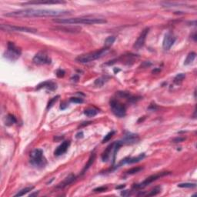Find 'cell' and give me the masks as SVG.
<instances>
[{"mask_svg":"<svg viewBox=\"0 0 197 197\" xmlns=\"http://www.w3.org/2000/svg\"><path fill=\"white\" fill-rule=\"evenodd\" d=\"M106 190H107L106 186H100V187H98V188H96V189H94L93 191L96 192H105Z\"/></svg>","mask_w":197,"mask_h":197,"instance_id":"cell-34","label":"cell"},{"mask_svg":"<svg viewBox=\"0 0 197 197\" xmlns=\"http://www.w3.org/2000/svg\"><path fill=\"white\" fill-rule=\"evenodd\" d=\"M177 38L175 37L173 34L171 32H168L165 35L163 39V47L165 50H169L170 49L173 44L176 42Z\"/></svg>","mask_w":197,"mask_h":197,"instance_id":"cell-11","label":"cell"},{"mask_svg":"<svg viewBox=\"0 0 197 197\" xmlns=\"http://www.w3.org/2000/svg\"><path fill=\"white\" fill-rule=\"evenodd\" d=\"M83 136V132H79L78 134H76V138H82Z\"/></svg>","mask_w":197,"mask_h":197,"instance_id":"cell-40","label":"cell"},{"mask_svg":"<svg viewBox=\"0 0 197 197\" xmlns=\"http://www.w3.org/2000/svg\"><path fill=\"white\" fill-rule=\"evenodd\" d=\"M196 186V183H190V182H185V183H179L178 187L180 188H195Z\"/></svg>","mask_w":197,"mask_h":197,"instance_id":"cell-28","label":"cell"},{"mask_svg":"<svg viewBox=\"0 0 197 197\" xmlns=\"http://www.w3.org/2000/svg\"><path fill=\"white\" fill-rule=\"evenodd\" d=\"M109 79V77H108L106 75V76H102V77L97 79L95 81V85L97 86H99V87H101V86H103L104 83L108 81Z\"/></svg>","mask_w":197,"mask_h":197,"instance_id":"cell-22","label":"cell"},{"mask_svg":"<svg viewBox=\"0 0 197 197\" xmlns=\"http://www.w3.org/2000/svg\"><path fill=\"white\" fill-rule=\"evenodd\" d=\"M149 28H145V29H143V31L141 32L140 36L138 37L137 40L135 42V43L133 45V48L135 49H139L144 46L145 44V39L147 36L148 33H149Z\"/></svg>","mask_w":197,"mask_h":197,"instance_id":"cell-12","label":"cell"},{"mask_svg":"<svg viewBox=\"0 0 197 197\" xmlns=\"http://www.w3.org/2000/svg\"><path fill=\"white\" fill-rule=\"evenodd\" d=\"M139 136L135 134H132V133H129L127 135L125 136L124 139H122V144L126 143V144H132V143H137L139 141Z\"/></svg>","mask_w":197,"mask_h":197,"instance_id":"cell-16","label":"cell"},{"mask_svg":"<svg viewBox=\"0 0 197 197\" xmlns=\"http://www.w3.org/2000/svg\"><path fill=\"white\" fill-rule=\"evenodd\" d=\"M145 157V155L144 154H141V155H139V156H137V157H129V158H126L124 159H122V161L120 163V164L119 165H122V164H126V163H138V162H139L140 160H142L143 158Z\"/></svg>","mask_w":197,"mask_h":197,"instance_id":"cell-18","label":"cell"},{"mask_svg":"<svg viewBox=\"0 0 197 197\" xmlns=\"http://www.w3.org/2000/svg\"><path fill=\"white\" fill-rule=\"evenodd\" d=\"M115 133H116L115 131H112V132H109L106 136H105V137H104L103 139H102V143H106V142H108V141H109V140L111 139V138L114 136Z\"/></svg>","mask_w":197,"mask_h":197,"instance_id":"cell-31","label":"cell"},{"mask_svg":"<svg viewBox=\"0 0 197 197\" xmlns=\"http://www.w3.org/2000/svg\"><path fill=\"white\" fill-rule=\"evenodd\" d=\"M32 62L36 65H46L51 63V59L46 52H39L34 56Z\"/></svg>","mask_w":197,"mask_h":197,"instance_id":"cell-10","label":"cell"},{"mask_svg":"<svg viewBox=\"0 0 197 197\" xmlns=\"http://www.w3.org/2000/svg\"><path fill=\"white\" fill-rule=\"evenodd\" d=\"M33 189V186L26 187L25 189H22V190H20V191H19L18 193H16V194L15 195V196H24V195L26 194V193H28L29 192L32 191Z\"/></svg>","mask_w":197,"mask_h":197,"instance_id":"cell-26","label":"cell"},{"mask_svg":"<svg viewBox=\"0 0 197 197\" xmlns=\"http://www.w3.org/2000/svg\"><path fill=\"white\" fill-rule=\"evenodd\" d=\"M121 195L123 196H130V192L129 190H125V191H122V192H121Z\"/></svg>","mask_w":197,"mask_h":197,"instance_id":"cell-37","label":"cell"},{"mask_svg":"<svg viewBox=\"0 0 197 197\" xmlns=\"http://www.w3.org/2000/svg\"><path fill=\"white\" fill-rule=\"evenodd\" d=\"M110 106L112 112L114 113L116 116L119 118H122L126 114V109L123 104L116 101L115 99H112L110 101Z\"/></svg>","mask_w":197,"mask_h":197,"instance_id":"cell-6","label":"cell"},{"mask_svg":"<svg viewBox=\"0 0 197 197\" xmlns=\"http://www.w3.org/2000/svg\"><path fill=\"white\" fill-rule=\"evenodd\" d=\"M169 174H170V172H162V173H159L157 174L150 176L149 177H148L145 180H144L143 182H141L139 184H136L135 186H133V188L134 189H143V188H145V186H147L148 185L151 184L154 181H156L158 179H160L161 177L167 176Z\"/></svg>","mask_w":197,"mask_h":197,"instance_id":"cell-9","label":"cell"},{"mask_svg":"<svg viewBox=\"0 0 197 197\" xmlns=\"http://www.w3.org/2000/svg\"><path fill=\"white\" fill-rule=\"evenodd\" d=\"M98 112V109L96 108H88L84 111V114L88 117H93Z\"/></svg>","mask_w":197,"mask_h":197,"instance_id":"cell-21","label":"cell"},{"mask_svg":"<svg viewBox=\"0 0 197 197\" xmlns=\"http://www.w3.org/2000/svg\"><path fill=\"white\" fill-rule=\"evenodd\" d=\"M141 170H143V168L142 167H134V168H132L130 170H128L126 172V173L129 174V175H132V174L137 173L139 172H140Z\"/></svg>","mask_w":197,"mask_h":197,"instance_id":"cell-30","label":"cell"},{"mask_svg":"<svg viewBox=\"0 0 197 197\" xmlns=\"http://www.w3.org/2000/svg\"><path fill=\"white\" fill-rule=\"evenodd\" d=\"M109 50V49H108V48H104V49H100L98 51H96V52L80 55L75 59V60L78 62H80V63H88V62H93L94 60L98 59L99 58L102 57L103 56L108 53Z\"/></svg>","mask_w":197,"mask_h":197,"instance_id":"cell-3","label":"cell"},{"mask_svg":"<svg viewBox=\"0 0 197 197\" xmlns=\"http://www.w3.org/2000/svg\"><path fill=\"white\" fill-rule=\"evenodd\" d=\"M75 179V175H73V174H70V175H69V176H68V177H66L63 181L61 182L59 184H58L56 188H58V189H63V188H65V186H67L68 185L71 184V183H72Z\"/></svg>","mask_w":197,"mask_h":197,"instance_id":"cell-17","label":"cell"},{"mask_svg":"<svg viewBox=\"0 0 197 197\" xmlns=\"http://www.w3.org/2000/svg\"><path fill=\"white\" fill-rule=\"evenodd\" d=\"M72 79L73 82H77V81L79 80V76L78 75H75V76L72 77V79Z\"/></svg>","mask_w":197,"mask_h":197,"instance_id":"cell-39","label":"cell"},{"mask_svg":"<svg viewBox=\"0 0 197 197\" xmlns=\"http://www.w3.org/2000/svg\"><path fill=\"white\" fill-rule=\"evenodd\" d=\"M16 122H17V120L13 115L9 114L5 119V125H7V126H12L14 123H16Z\"/></svg>","mask_w":197,"mask_h":197,"instance_id":"cell-23","label":"cell"},{"mask_svg":"<svg viewBox=\"0 0 197 197\" xmlns=\"http://www.w3.org/2000/svg\"><path fill=\"white\" fill-rule=\"evenodd\" d=\"M59 98V96H56V97H54V98H52L50 101L48 102V105H47V109H50L51 107L54 105V103L56 102L58 100V98Z\"/></svg>","mask_w":197,"mask_h":197,"instance_id":"cell-32","label":"cell"},{"mask_svg":"<svg viewBox=\"0 0 197 197\" xmlns=\"http://www.w3.org/2000/svg\"><path fill=\"white\" fill-rule=\"evenodd\" d=\"M46 89L48 90L54 91L57 89V85L56 83H53L52 81H46L43 83H41L39 84L36 87V89Z\"/></svg>","mask_w":197,"mask_h":197,"instance_id":"cell-15","label":"cell"},{"mask_svg":"<svg viewBox=\"0 0 197 197\" xmlns=\"http://www.w3.org/2000/svg\"><path fill=\"white\" fill-rule=\"evenodd\" d=\"M65 71L62 69H58L56 71V75H57L59 78H62L65 75Z\"/></svg>","mask_w":197,"mask_h":197,"instance_id":"cell-36","label":"cell"},{"mask_svg":"<svg viewBox=\"0 0 197 197\" xmlns=\"http://www.w3.org/2000/svg\"><path fill=\"white\" fill-rule=\"evenodd\" d=\"M68 105L66 103H65V102H62L61 103V106H60V109H62V110H63V109H65V108H67Z\"/></svg>","mask_w":197,"mask_h":197,"instance_id":"cell-38","label":"cell"},{"mask_svg":"<svg viewBox=\"0 0 197 197\" xmlns=\"http://www.w3.org/2000/svg\"><path fill=\"white\" fill-rule=\"evenodd\" d=\"M30 163L32 166L38 169H42L46 166L47 163L46 159L41 149H36L32 151L30 153Z\"/></svg>","mask_w":197,"mask_h":197,"instance_id":"cell-4","label":"cell"},{"mask_svg":"<svg viewBox=\"0 0 197 197\" xmlns=\"http://www.w3.org/2000/svg\"><path fill=\"white\" fill-rule=\"evenodd\" d=\"M61 3H65V2H61V1H42V2H28V3H24V5H39V4H61Z\"/></svg>","mask_w":197,"mask_h":197,"instance_id":"cell-19","label":"cell"},{"mask_svg":"<svg viewBox=\"0 0 197 197\" xmlns=\"http://www.w3.org/2000/svg\"><path fill=\"white\" fill-rule=\"evenodd\" d=\"M126 186L125 185H121V186H116V189H123L124 187Z\"/></svg>","mask_w":197,"mask_h":197,"instance_id":"cell-41","label":"cell"},{"mask_svg":"<svg viewBox=\"0 0 197 197\" xmlns=\"http://www.w3.org/2000/svg\"><path fill=\"white\" fill-rule=\"evenodd\" d=\"M0 28L3 31L7 32H31V33H36L37 32L36 29L25 27V26H17L8 25V24H2Z\"/></svg>","mask_w":197,"mask_h":197,"instance_id":"cell-8","label":"cell"},{"mask_svg":"<svg viewBox=\"0 0 197 197\" xmlns=\"http://www.w3.org/2000/svg\"><path fill=\"white\" fill-rule=\"evenodd\" d=\"M196 52H190V53H189V55L187 56L186 59V60H185L184 62V64L185 65H189L191 62H193V60L195 59V58H196Z\"/></svg>","mask_w":197,"mask_h":197,"instance_id":"cell-24","label":"cell"},{"mask_svg":"<svg viewBox=\"0 0 197 197\" xmlns=\"http://www.w3.org/2000/svg\"><path fill=\"white\" fill-rule=\"evenodd\" d=\"M69 12L64 10H52V9H27L23 10L15 11L6 13L5 16L13 17H55L69 15Z\"/></svg>","mask_w":197,"mask_h":197,"instance_id":"cell-1","label":"cell"},{"mask_svg":"<svg viewBox=\"0 0 197 197\" xmlns=\"http://www.w3.org/2000/svg\"><path fill=\"white\" fill-rule=\"evenodd\" d=\"M95 159H96V154H95V153H93L90 156V157H89V159L88 163L86 164V166H84L83 171H82V174L85 173L90 168V166L93 164Z\"/></svg>","mask_w":197,"mask_h":197,"instance_id":"cell-20","label":"cell"},{"mask_svg":"<svg viewBox=\"0 0 197 197\" xmlns=\"http://www.w3.org/2000/svg\"><path fill=\"white\" fill-rule=\"evenodd\" d=\"M21 55V49L17 47L13 42H8V46H7V50L5 52V58L10 60H16L19 58Z\"/></svg>","mask_w":197,"mask_h":197,"instance_id":"cell-5","label":"cell"},{"mask_svg":"<svg viewBox=\"0 0 197 197\" xmlns=\"http://www.w3.org/2000/svg\"><path fill=\"white\" fill-rule=\"evenodd\" d=\"M122 145V141H117V142H114L113 143H112L111 145H109L107 149L105 150L102 155V159L103 162H106L109 159L111 154H113V156H116V153L118 150H119V147Z\"/></svg>","mask_w":197,"mask_h":197,"instance_id":"cell-7","label":"cell"},{"mask_svg":"<svg viewBox=\"0 0 197 197\" xmlns=\"http://www.w3.org/2000/svg\"><path fill=\"white\" fill-rule=\"evenodd\" d=\"M61 32H70V33H79L81 32V28L78 26H58L55 28Z\"/></svg>","mask_w":197,"mask_h":197,"instance_id":"cell-14","label":"cell"},{"mask_svg":"<svg viewBox=\"0 0 197 197\" xmlns=\"http://www.w3.org/2000/svg\"><path fill=\"white\" fill-rule=\"evenodd\" d=\"M184 140H186V138L180 137V136H179V137H177V138H175V139H173V143H182V142H183Z\"/></svg>","mask_w":197,"mask_h":197,"instance_id":"cell-35","label":"cell"},{"mask_svg":"<svg viewBox=\"0 0 197 197\" xmlns=\"http://www.w3.org/2000/svg\"><path fill=\"white\" fill-rule=\"evenodd\" d=\"M69 145H70V141H69V140L64 141V142L62 143V144H60V145L56 148V149L55 150L54 152L55 156H61V155H62V154H64V153L68 150V149H69Z\"/></svg>","mask_w":197,"mask_h":197,"instance_id":"cell-13","label":"cell"},{"mask_svg":"<svg viewBox=\"0 0 197 197\" xmlns=\"http://www.w3.org/2000/svg\"><path fill=\"white\" fill-rule=\"evenodd\" d=\"M185 77H186V75H185V74H183V73H179V74H178V75L174 78V83H180V82H182V81L184 79Z\"/></svg>","mask_w":197,"mask_h":197,"instance_id":"cell-29","label":"cell"},{"mask_svg":"<svg viewBox=\"0 0 197 197\" xmlns=\"http://www.w3.org/2000/svg\"><path fill=\"white\" fill-rule=\"evenodd\" d=\"M160 192H161V187L156 186L154 189H152L149 193H147V194H145V195H146L147 196H156V195L159 194Z\"/></svg>","mask_w":197,"mask_h":197,"instance_id":"cell-27","label":"cell"},{"mask_svg":"<svg viewBox=\"0 0 197 197\" xmlns=\"http://www.w3.org/2000/svg\"><path fill=\"white\" fill-rule=\"evenodd\" d=\"M38 195V192H35V193H32V194L29 195V196H36Z\"/></svg>","mask_w":197,"mask_h":197,"instance_id":"cell-42","label":"cell"},{"mask_svg":"<svg viewBox=\"0 0 197 197\" xmlns=\"http://www.w3.org/2000/svg\"><path fill=\"white\" fill-rule=\"evenodd\" d=\"M53 22L59 24H84V25H94V24L106 23V20L104 19L96 18V17H77L70 19H53Z\"/></svg>","mask_w":197,"mask_h":197,"instance_id":"cell-2","label":"cell"},{"mask_svg":"<svg viewBox=\"0 0 197 197\" xmlns=\"http://www.w3.org/2000/svg\"><path fill=\"white\" fill-rule=\"evenodd\" d=\"M70 102H74V103H83V99L82 98H78V97H72L70 98Z\"/></svg>","mask_w":197,"mask_h":197,"instance_id":"cell-33","label":"cell"},{"mask_svg":"<svg viewBox=\"0 0 197 197\" xmlns=\"http://www.w3.org/2000/svg\"><path fill=\"white\" fill-rule=\"evenodd\" d=\"M115 41H116V37L115 36L108 37V38L105 40V42H104L105 48H108V49H109V47L111 46L114 43Z\"/></svg>","mask_w":197,"mask_h":197,"instance_id":"cell-25","label":"cell"}]
</instances>
